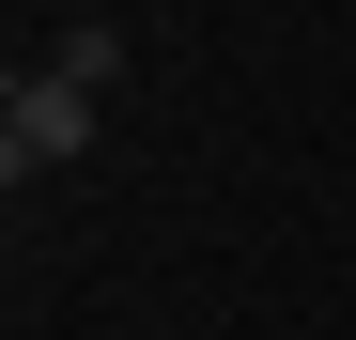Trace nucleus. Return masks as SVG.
I'll list each match as a JSON object with an SVG mask.
<instances>
[{
  "mask_svg": "<svg viewBox=\"0 0 356 340\" xmlns=\"http://www.w3.org/2000/svg\"><path fill=\"white\" fill-rule=\"evenodd\" d=\"M47 78H78V93H108V78H124V31H108V16H78V31H63V62H47Z\"/></svg>",
  "mask_w": 356,
  "mask_h": 340,
  "instance_id": "nucleus-2",
  "label": "nucleus"
},
{
  "mask_svg": "<svg viewBox=\"0 0 356 340\" xmlns=\"http://www.w3.org/2000/svg\"><path fill=\"white\" fill-rule=\"evenodd\" d=\"M16 139H31V170H78V155H93V93H78V78H31V93H16Z\"/></svg>",
  "mask_w": 356,
  "mask_h": 340,
  "instance_id": "nucleus-1",
  "label": "nucleus"
},
{
  "mask_svg": "<svg viewBox=\"0 0 356 340\" xmlns=\"http://www.w3.org/2000/svg\"><path fill=\"white\" fill-rule=\"evenodd\" d=\"M16 93H31V78H16V62H0V124H16Z\"/></svg>",
  "mask_w": 356,
  "mask_h": 340,
  "instance_id": "nucleus-4",
  "label": "nucleus"
},
{
  "mask_svg": "<svg viewBox=\"0 0 356 340\" xmlns=\"http://www.w3.org/2000/svg\"><path fill=\"white\" fill-rule=\"evenodd\" d=\"M16 186H31V139H16V124H0V201H16Z\"/></svg>",
  "mask_w": 356,
  "mask_h": 340,
  "instance_id": "nucleus-3",
  "label": "nucleus"
}]
</instances>
